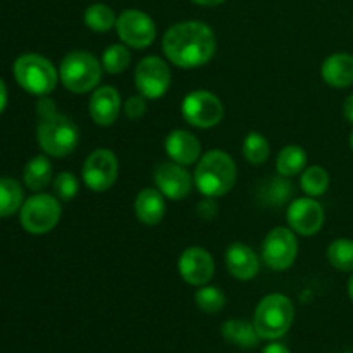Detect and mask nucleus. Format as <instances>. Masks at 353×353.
<instances>
[{"label":"nucleus","mask_w":353,"mask_h":353,"mask_svg":"<svg viewBox=\"0 0 353 353\" xmlns=\"http://www.w3.org/2000/svg\"><path fill=\"white\" fill-rule=\"evenodd\" d=\"M162 50L165 59L178 68H200L216 54V34L202 21H183L165 31Z\"/></svg>","instance_id":"f257e3e1"},{"label":"nucleus","mask_w":353,"mask_h":353,"mask_svg":"<svg viewBox=\"0 0 353 353\" xmlns=\"http://www.w3.org/2000/svg\"><path fill=\"white\" fill-rule=\"evenodd\" d=\"M236 183V164L230 154L210 150L196 162L193 185L203 196L217 199L233 190Z\"/></svg>","instance_id":"f03ea898"},{"label":"nucleus","mask_w":353,"mask_h":353,"mask_svg":"<svg viewBox=\"0 0 353 353\" xmlns=\"http://www.w3.org/2000/svg\"><path fill=\"white\" fill-rule=\"evenodd\" d=\"M37 140L41 150L50 157H65L72 154L79 143V130L69 117L57 110L38 117Z\"/></svg>","instance_id":"7ed1b4c3"},{"label":"nucleus","mask_w":353,"mask_h":353,"mask_svg":"<svg viewBox=\"0 0 353 353\" xmlns=\"http://www.w3.org/2000/svg\"><path fill=\"white\" fill-rule=\"evenodd\" d=\"M295 309L288 296L271 293L259 302L254 314V326L261 340L274 341L285 336L293 324Z\"/></svg>","instance_id":"20e7f679"},{"label":"nucleus","mask_w":353,"mask_h":353,"mask_svg":"<svg viewBox=\"0 0 353 353\" xmlns=\"http://www.w3.org/2000/svg\"><path fill=\"white\" fill-rule=\"evenodd\" d=\"M14 78L28 93L47 97L57 86L59 74L50 61L43 55L24 54L14 62Z\"/></svg>","instance_id":"39448f33"},{"label":"nucleus","mask_w":353,"mask_h":353,"mask_svg":"<svg viewBox=\"0 0 353 353\" xmlns=\"http://www.w3.org/2000/svg\"><path fill=\"white\" fill-rule=\"evenodd\" d=\"M102 64L86 50H74L65 55L59 68V79L72 93H88L102 79Z\"/></svg>","instance_id":"423d86ee"},{"label":"nucleus","mask_w":353,"mask_h":353,"mask_svg":"<svg viewBox=\"0 0 353 353\" xmlns=\"http://www.w3.org/2000/svg\"><path fill=\"white\" fill-rule=\"evenodd\" d=\"M62 207L59 199L48 193H37L23 202L19 212L21 226L30 234H47L57 226Z\"/></svg>","instance_id":"0eeeda50"},{"label":"nucleus","mask_w":353,"mask_h":353,"mask_svg":"<svg viewBox=\"0 0 353 353\" xmlns=\"http://www.w3.org/2000/svg\"><path fill=\"white\" fill-rule=\"evenodd\" d=\"M181 116L193 128L209 130L223 121L224 107L219 97L214 93L207 90H195L183 99Z\"/></svg>","instance_id":"6e6552de"},{"label":"nucleus","mask_w":353,"mask_h":353,"mask_svg":"<svg viewBox=\"0 0 353 353\" xmlns=\"http://www.w3.org/2000/svg\"><path fill=\"white\" fill-rule=\"evenodd\" d=\"M299 255V240L292 228H274L262 243V261L272 271H286Z\"/></svg>","instance_id":"1a4fd4ad"},{"label":"nucleus","mask_w":353,"mask_h":353,"mask_svg":"<svg viewBox=\"0 0 353 353\" xmlns=\"http://www.w3.org/2000/svg\"><path fill=\"white\" fill-rule=\"evenodd\" d=\"M171 85V69L164 59L148 55L134 69V86L145 99L157 100L168 93Z\"/></svg>","instance_id":"9d476101"},{"label":"nucleus","mask_w":353,"mask_h":353,"mask_svg":"<svg viewBox=\"0 0 353 353\" xmlns=\"http://www.w3.org/2000/svg\"><path fill=\"white\" fill-rule=\"evenodd\" d=\"M119 164L116 155L107 148H99L86 157L83 164V183L95 193L107 192L116 183Z\"/></svg>","instance_id":"9b49d317"},{"label":"nucleus","mask_w":353,"mask_h":353,"mask_svg":"<svg viewBox=\"0 0 353 353\" xmlns=\"http://www.w3.org/2000/svg\"><path fill=\"white\" fill-rule=\"evenodd\" d=\"M116 31L121 41L131 48H147L157 34L152 17L138 9L123 10L117 16Z\"/></svg>","instance_id":"f8f14e48"},{"label":"nucleus","mask_w":353,"mask_h":353,"mask_svg":"<svg viewBox=\"0 0 353 353\" xmlns=\"http://www.w3.org/2000/svg\"><path fill=\"white\" fill-rule=\"evenodd\" d=\"M288 226L302 236H314L324 224V209L312 196L293 200L286 210Z\"/></svg>","instance_id":"ddd939ff"},{"label":"nucleus","mask_w":353,"mask_h":353,"mask_svg":"<svg viewBox=\"0 0 353 353\" xmlns=\"http://www.w3.org/2000/svg\"><path fill=\"white\" fill-rule=\"evenodd\" d=\"M154 181L165 199L183 200L192 192L193 176L178 162H161L154 171Z\"/></svg>","instance_id":"4468645a"},{"label":"nucleus","mask_w":353,"mask_h":353,"mask_svg":"<svg viewBox=\"0 0 353 353\" xmlns=\"http://www.w3.org/2000/svg\"><path fill=\"white\" fill-rule=\"evenodd\" d=\"M214 259L205 248L190 247L181 254L178 261V271L185 283L192 286H205L212 279Z\"/></svg>","instance_id":"2eb2a0df"},{"label":"nucleus","mask_w":353,"mask_h":353,"mask_svg":"<svg viewBox=\"0 0 353 353\" xmlns=\"http://www.w3.org/2000/svg\"><path fill=\"white\" fill-rule=\"evenodd\" d=\"M90 117L99 126H110L121 114V95L114 86H102L90 97Z\"/></svg>","instance_id":"dca6fc26"},{"label":"nucleus","mask_w":353,"mask_h":353,"mask_svg":"<svg viewBox=\"0 0 353 353\" xmlns=\"http://www.w3.org/2000/svg\"><path fill=\"white\" fill-rule=\"evenodd\" d=\"M165 152L169 159L181 165H192L200 161L202 155V145L199 138L186 130H174L168 134L164 141Z\"/></svg>","instance_id":"f3484780"},{"label":"nucleus","mask_w":353,"mask_h":353,"mask_svg":"<svg viewBox=\"0 0 353 353\" xmlns=\"http://www.w3.org/2000/svg\"><path fill=\"white\" fill-rule=\"evenodd\" d=\"M226 268L233 278L248 281L259 274L261 261L254 248L245 243H231L226 250Z\"/></svg>","instance_id":"a211bd4d"},{"label":"nucleus","mask_w":353,"mask_h":353,"mask_svg":"<svg viewBox=\"0 0 353 353\" xmlns=\"http://www.w3.org/2000/svg\"><path fill=\"white\" fill-rule=\"evenodd\" d=\"M321 76L333 88H348L353 85V55L338 52L323 62Z\"/></svg>","instance_id":"6ab92c4d"},{"label":"nucleus","mask_w":353,"mask_h":353,"mask_svg":"<svg viewBox=\"0 0 353 353\" xmlns=\"http://www.w3.org/2000/svg\"><path fill=\"white\" fill-rule=\"evenodd\" d=\"M134 214L147 226H155L165 216V200L159 190L143 188L134 199Z\"/></svg>","instance_id":"aec40b11"},{"label":"nucleus","mask_w":353,"mask_h":353,"mask_svg":"<svg viewBox=\"0 0 353 353\" xmlns=\"http://www.w3.org/2000/svg\"><path fill=\"white\" fill-rule=\"evenodd\" d=\"M221 333L228 343L236 345L240 348H254L257 347L259 340H261L254 324L245 323L241 319L226 321L221 327Z\"/></svg>","instance_id":"412c9836"},{"label":"nucleus","mask_w":353,"mask_h":353,"mask_svg":"<svg viewBox=\"0 0 353 353\" xmlns=\"http://www.w3.org/2000/svg\"><path fill=\"white\" fill-rule=\"evenodd\" d=\"M52 174H54V169H52L48 157H45V155H37V157L31 159L26 164V168H24V185L30 190H33V192H40V190L47 188L48 183L52 181Z\"/></svg>","instance_id":"4be33fe9"},{"label":"nucleus","mask_w":353,"mask_h":353,"mask_svg":"<svg viewBox=\"0 0 353 353\" xmlns=\"http://www.w3.org/2000/svg\"><path fill=\"white\" fill-rule=\"evenodd\" d=\"M307 165V154L299 145H288L281 148L276 159V169L279 176L292 178V176L300 174Z\"/></svg>","instance_id":"5701e85b"},{"label":"nucleus","mask_w":353,"mask_h":353,"mask_svg":"<svg viewBox=\"0 0 353 353\" xmlns=\"http://www.w3.org/2000/svg\"><path fill=\"white\" fill-rule=\"evenodd\" d=\"M293 185L288 181V178L279 176V178H271L262 183L261 186V199L264 200L265 205L281 207L283 203L288 202L293 196Z\"/></svg>","instance_id":"b1692460"},{"label":"nucleus","mask_w":353,"mask_h":353,"mask_svg":"<svg viewBox=\"0 0 353 353\" xmlns=\"http://www.w3.org/2000/svg\"><path fill=\"white\" fill-rule=\"evenodd\" d=\"M23 205V188L12 178H0V219L16 214Z\"/></svg>","instance_id":"393cba45"},{"label":"nucleus","mask_w":353,"mask_h":353,"mask_svg":"<svg viewBox=\"0 0 353 353\" xmlns=\"http://www.w3.org/2000/svg\"><path fill=\"white\" fill-rule=\"evenodd\" d=\"M85 24L95 33H105L110 28L116 26L117 16L105 3H92L83 14Z\"/></svg>","instance_id":"a878e982"},{"label":"nucleus","mask_w":353,"mask_h":353,"mask_svg":"<svg viewBox=\"0 0 353 353\" xmlns=\"http://www.w3.org/2000/svg\"><path fill=\"white\" fill-rule=\"evenodd\" d=\"M300 186H302L303 193L307 196L316 199V196L324 195L327 192V188H330V174L321 165H310V168H307L302 172Z\"/></svg>","instance_id":"bb28decb"},{"label":"nucleus","mask_w":353,"mask_h":353,"mask_svg":"<svg viewBox=\"0 0 353 353\" xmlns=\"http://www.w3.org/2000/svg\"><path fill=\"white\" fill-rule=\"evenodd\" d=\"M327 261L341 272H353V240L338 238L327 247Z\"/></svg>","instance_id":"cd10ccee"},{"label":"nucleus","mask_w":353,"mask_h":353,"mask_svg":"<svg viewBox=\"0 0 353 353\" xmlns=\"http://www.w3.org/2000/svg\"><path fill=\"white\" fill-rule=\"evenodd\" d=\"M271 155V145L264 134L250 131L243 140V157L252 165H262Z\"/></svg>","instance_id":"c85d7f7f"},{"label":"nucleus","mask_w":353,"mask_h":353,"mask_svg":"<svg viewBox=\"0 0 353 353\" xmlns=\"http://www.w3.org/2000/svg\"><path fill=\"white\" fill-rule=\"evenodd\" d=\"M131 64V52L126 45H110L103 50L102 55V68L109 74H119L126 71L128 65Z\"/></svg>","instance_id":"c756f323"},{"label":"nucleus","mask_w":353,"mask_h":353,"mask_svg":"<svg viewBox=\"0 0 353 353\" xmlns=\"http://www.w3.org/2000/svg\"><path fill=\"white\" fill-rule=\"evenodd\" d=\"M195 302L199 309L205 314H217L224 309L226 305V296L216 286H202L196 292Z\"/></svg>","instance_id":"7c9ffc66"},{"label":"nucleus","mask_w":353,"mask_h":353,"mask_svg":"<svg viewBox=\"0 0 353 353\" xmlns=\"http://www.w3.org/2000/svg\"><path fill=\"white\" fill-rule=\"evenodd\" d=\"M79 183L72 172H59L54 178V193L59 200L62 202H69V200L74 199L78 195Z\"/></svg>","instance_id":"2f4dec72"},{"label":"nucleus","mask_w":353,"mask_h":353,"mask_svg":"<svg viewBox=\"0 0 353 353\" xmlns=\"http://www.w3.org/2000/svg\"><path fill=\"white\" fill-rule=\"evenodd\" d=\"M147 112V99L143 95H133L126 100L124 103V114L128 119L138 121L145 116Z\"/></svg>","instance_id":"473e14b6"},{"label":"nucleus","mask_w":353,"mask_h":353,"mask_svg":"<svg viewBox=\"0 0 353 353\" xmlns=\"http://www.w3.org/2000/svg\"><path fill=\"white\" fill-rule=\"evenodd\" d=\"M217 210H219L217 209V203L214 202V199H209V196H205V200L199 202V205H196V214H199V217H202L205 221L214 219Z\"/></svg>","instance_id":"72a5a7b5"},{"label":"nucleus","mask_w":353,"mask_h":353,"mask_svg":"<svg viewBox=\"0 0 353 353\" xmlns=\"http://www.w3.org/2000/svg\"><path fill=\"white\" fill-rule=\"evenodd\" d=\"M343 116L348 123L353 124V93L343 100Z\"/></svg>","instance_id":"f704fd0d"},{"label":"nucleus","mask_w":353,"mask_h":353,"mask_svg":"<svg viewBox=\"0 0 353 353\" xmlns=\"http://www.w3.org/2000/svg\"><path fill=\"white\" fill-rule=\"evenodd\" d=\"M262 353H292V352H290L283 343H276V341H272V343H269L268 347L262 350Z\"/></svg>","instance_id":"c9c22d12"},{"label":"nucleus","mask_w":353,"mask_h":353,"mask_svg":"<svg viewBox=\"0 0 353 353\" xmlns=\"http://www.w3.org/2000/svg\"><path fill=\"white\" fill-rule=\"evenodd\" d=\"M7 105V88H6V83L0 79V114L3 112Z\"/></svg>","instance_id":"e433bc0d"},{"label":"nucleus","mask_w":353,"mask_h":353,"mask_svg":"<svg viewBox=\"0 0 353 353\" xmlns=\"http://www.w3.org/2000/svg\"><path fill=\"white\" fill-rule=\"evenodd\" d=\"M192 2L199 3V6H205V7H214V6H219L223 3L224 0H192Z\"/></svg>","instance_id":"4c0bfd02"},{"label":"nucleus","mask_w":353,"mask_h":353,"mask_svg":"<svg viewBox=\"0 0 353 353\" xmlns=\"http://www.w3.org/2000/svg\"><path fill=\"white\" fill-rule=\"evenodd\" d=\"M348 296H350V300L353 303V274L350 276V279H348Z\"/></svg>","instance_id":"58836bf2"},{"label":"nucleus","mask_w":353,"mask_h":353,"mask_svg":"<svg viewBox=\"0 0 353 353\" xmlns=\"http://www.w3.org/2000/svg\"><path fill=\"white\" fill-rule=\"evenodd\" d=\"M350 148H352V152H353V131H352V134H350Z\"/></svg>","instance_id":"ea45409f"},{"label":"nucleus","mask_w":353,"mask_h":353,"mask_svg":"<svg viewBox=\"0 0 353 353\" xmlns=\"http://www.w3.org/2000/svg\"><path fill=\"white\" fill-rule=\"evenodd\" d=\"M347 353H352V352H347Z\"/></svg>","instance_id":"a19ab883"}]
</instances>
